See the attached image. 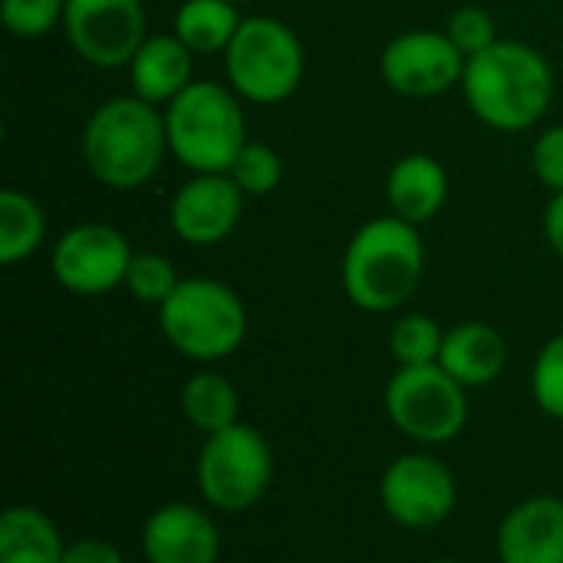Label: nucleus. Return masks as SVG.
Segmentation results:
<instances>
[{"label": "nucleus", "instance_id": "nucleus-15", "mask_svg": "<svg viewBox=\"0 0 563 563\" xmlns=\"http://www.w3.org/2000/svg\"><path fill=\"white\" fill-rule=\"evenodd\" d=\"M501 563H563V498L538 495L515 505L498 528Z\"/></svg>", "mask_w": 563, "mask_h": 563}, {"label": "nucleus", "instance_id": "nucleus-25", "mask_svg": "<svg viewBox=\"0 0 563 563\" xmlns=\"http://www.w3.org/2000/svg\"><path fill=\"white\" fill-rule=\"evenodd\" d=\"M228 175L234 178V185H238L244 195L261 198V195H271V191L280 185V178H284V162H280V155H277L271 145L247 142V145L241 148V155L234 158V165H231Z\"/></svg>", "mask_w": 563, "mask_h": 563}, {"label": "nucleus", "instance_id": "nucleus-13", "mask_svg": "<svg viewBox=\"0 0 563 563\" xmlns=\"http://www.w3.org/2000/svg\"><path fill=\"white\" fill-rule=\"evenodd\" d=\"M244 211V191L234 185L231 175L211 172L195 175L185 181L168 208V221L175 238H181L191 247H211L221 244L241 221Z\"/></svg>", "mask_w": 563, "mask_h": 563}, {"label": "nucleus", "instance_id": "nucleus-33", "mask_svg": "<svg viewBox=\"0 0 563 563\" xmlns=\"http://www.w3.org/2000/svg\"><path fill=\"white\" fill-rule=\"evenodd\" d=\"M231 3H247V0H231Z\"/></svg>", "mask_w": 563, "mask_h": 563}, {"label": "nucleus", "instance_id": "nucleus-27", "mask_svg": "<svg viewBox=\"0 0 563 563\" xmlns=\"http://www.w3.org/2000/svg\"><path fill=\"white\" fill-rule=\"evenodd\" d=\"M3 26L13 36L36 40L46 36L56 23H63L66 0H3Z\"/></svg>", "mask_w": 563, "mask_h": 563}, {"label": "nucleus", "instance_id": "nucleus-23", "mask_svg": "<svg viewBox=\"0 0 563 563\" xmlns=\"http://www.w3.org/2000/svg\"><path fill=\"white\" fill-rule=\"evenodd\" d=\"M445 330L426 317V313H409L402 317L393 333H389V353L399 366H432L442 356Z\"/></svg>", "mask_w": 563, "mask_h": 563}, {"label": "nucleus", "instance_id": "nucleus-30", "mask_svg": "<svg viewBox=\"0 0 563 563\" xmlns=\"http://www.w3.org/2000/svg\"><path fill=\"white\" fill-rule=\"evenodd\" d=\"M63 563H125L122 551L102 538H82L76 544H66Z\"/></svg>", "mask_w": 563, "mask_h": 563}, {"label": "nucleus", "instance_id": "nucleus-28", "mask_svg": "<svg viewBox=\"0 0 563 563\" xmlns=\"http://www.w3.org/2000/svg\"><path fill=\"white\" fill-rule=\"evenodd\" d=\"M449 40L459 46V53L468 59V56H478L485 53L488 46L498 43V33H495V20L482 10V7H462L452 13L449 20Z\"/></svg>", "mask_w": 563, "mask_h": 563}, {"label": "nucleus", "instance_id": "nucleus-24", "mask_svg": "<svg viewBox=\"0 0 563 563\" xmlns=\"http://www.w3.org/2000/svg\"><path fill=\"white\" fill-rule=\"evenodd\" d=\"M181 277L175 274V264L162 254H152V251H142V254H132V264L125 271V290L139 300V303H152V307H162L175 290H178Z\"/></svg>", "mask_w": 563, "mask_h": 563}, {"label": "nucleus", "instance_id": "nucleus-20", "mask_svg": "<svg viewBox=\"0 0 563 563\" xmlns=\"http://www.w3.org/2000/svg\"><path fill=\"white\" fill-rule=\"evenodd\" d=\"M241 26L231 0H185L175 13V36L198 56L224 53Z\"/></svg>", "mask_w": 563, "mask_h": 563}, {"label": "nucleus", "instance_id": "nucleus-14", "mask_svg": "<svg viewBox=\"0 0 563 563\" xmlns=\"http://www.w3.org/2000/svg\"><path fill=\"white\" fill-rule=\"evenodd\" d=\"M142 554L148 563H218V525L195 505H162L142 528Z\"/></svg>", "mask_w": 563, "mask_h": 563}, {"label": "nucleus", "instance_id": "nucleus-9", "mask_svg": "<svg viewBox=\"0 0 563 563\" xmlns=\"http://www.w3.org/2000/svg\"><path fill=\"white\" fill-rule=\"evenodd\" d=\"M383 511L409 531H432L445 525L459 501V485L449 465L432 455L412 452L396 459L379 482Z\"/></svg>", "mask_w": 563, "mask_h": 563}, {"label": "nucleus", "instance_id": "nucleus-10", "mask_svg": "<svg viewBox=\"0 0 563 563\" xmlns=\"http://www.w3.org/2000/svg\"><path fill=\"white\" fill-rule=\"evenodd\" d=\"M63 30L79 59L115 69L145 43V10L142 0H66Z\"/></svg>", "mask_w": 563, "mask_h": 563}, {"label": "nucleus", "instance_id": "nucleus-17", "mask_svg": "<svg viewBox=\"0 0 563 563\" xmlns=\"http://www.w3.org/2000/svg\"><path fill=\"white\" fill-rule=\"evenodd\" d=\"M191 56L195 53L175 33L145 36V43L139 46V53L129 63L132 96H139L152 106H168L195 82Z\"/></svg>", "mask_w": 563, "mask_h": 563}, {"label": "nucleus", "instance_id": "nucleus-3", "mask_svg": "<svg viewBox=\"0 0 563 563\" xmlns=\"http://www.w3.org/2000/svg\"><path fill=\"white\" fill-rule=\"evenodd\" d=\"M168 152L165 115L139 96L102 102L82 132V158L96 181L115 191L142 188Z\"/></svg>", "mask_w": 563, "mask_h": 563}, {"label": "nucleus", "instance_id": "nucleus-18", "mask_svg": "<svg viewBox=\"0 0 563 563\" xmlns=\"http://www.w3.org/2000/svg\"><path fill=\"white\" fill-rule=\"evenodd\" d=\"M386 198L396 218L409 224H426L442 211L449 198V175L442 162L432 155H422V152L406 155L389 172Z\"/></svg>", "mask_w": 563, "mask_h": 563}, {"label": "nucleus", "instance_id": "nucleus-32", "mask_svg": "<svg viewBox=\"0 0 563 563\" xmlns=\"http://www.w3.org/2000/svg\"><path fill=\"white\" fill-rule=\"evenodd\" d=\"M429 563H462V561H452V558H442V561H429Z\"/></svg>", "mask_w": 563, "mask_h": 563}, {"label": "nucleus", "instance_id": "nucleus-31", "mask_svg": "<svg viewBox=\"0 0 563 563\" xmlns=\"http://www.w3.org/2000/svg\"><path fill=\"white\" fill-rule=\"evenodd\" d=\"M544 238L551 244V251L563 257V191H558L544 211Z\"/></svg>", "mask_w": 563, "mask_h": 563}, {"label": "nucleus", "instance_id": "nucleus-4", "mask_svg": "<svg viewBox=\"0 0 563 563\" xmlns=\"http://www.w3.org/2000/svg\"><path fill=\"white\" fill-rule=\"evenodd\" d=\"M238 92L221 82L195 79L178 99L165 106L168 152L195 175L231 172L234 158L247 145L244 112Z\"/></svg>", "mask_w": 563, "mask_h": 563}, {"label": "nucleus", "instance_id": "nucleus-26", "mask_svg": "<svg viewBox=\"0 0 563 563\" xmlns=\"http://www.w3.org/2000/svg\"><path fill=\"white\" fill-rule=\"evenodd\" d=\"M531 393L544 416L563 422V333L544 343V350L534 360L531 373Z\"/></svg>", "mask_w": 563, "mask_h": 563}, {"label": "nucleus", "instance_id": "nucleus-1", "mask_svg": "<svg viewBox=\"0 0 563 563\" xmlns=\"http://www.w3.org/2000/svg\"><path fill=\"white\" fill-rule=\"evenodd\" d=\"M468 109L498 132L531 129L551 106V63L528 43L498 40L478 56L465 59L462 76Z\"/></svg>", "mask_w": 563, "mask_h": 563}, {"label": "nucleus", "instance_id": "nucleus-7", "mask_svg": "<svg viewBox=\"0 0 563 563\" xmlns=\"http://www.w3.org/2000/svg\"><path fill=\"white\" fill-rule=\"evenodd\" d=\"M274 452L267 439L247 426L234 422L205 439L195 465L201 498L224 515H241L254 508L271 488Z\"/></svg>", "mask_w": 563, "mask_h": 563}, {"label": "nucleus", "instance_id": "nucleus-22", "mask_svg": "<svg viewBox=\"0 0 563 563\" xmlns=\"http://www.w3.org/2000/svg\"><path fill=\"white\" fill-rule=\"evenodd\" d=\"M43 211L40 205L16 191V188H3L0 191V264L13 267L23 257H30L40 244H43Z\"/></svg>", "mask_w": 563, "mask_h": 563}, {"label": "nucleus", "instance_id": "nucleus-29", "mask_svg": "<svg viewBox=\"0 0 563 563\" xmlns=\"http://www.w3.org/2000/svg\"><path fill=\"white\" fill-rule=\"evenodd\" d=\"M531 165H534V175L541 178V185H548L554 195L563 191V125L541 132V139L534 142V152H531Z\"/></svg>", "mask_w": 563, "mask_h": 563}, {"label": "nucleus", "instance_id": "nucleus-21", "mask_svg": "<svg viewBox=\"0 0 563 563\" xmlns=\"http://www.w3.org/2000/svg\"><path fill=\"white\" fill-rule=\"evenodd\" d=\"M181 412L198 432L214 435V432L241 422V396L228 376H221L214 369H201L181 389Z\"/></svg>", "mask_w": 563, "mask_h": 563}, {"label": "nucleus", "instance_id": "nucleus-12", "mask_svg": "<svg viewBox=\"0 0 563 563\" xmlns=\"http://www.w3.org/2000/svg\"><path fill=\"white\" fill-rule=\"evenodd\" d=\"M379 69L389 89L412 96V99H426L462 82L465 56L449 40V33L412 30L386 43Z\"/></svg>", "mask_w": 563, "mask_h": 563}, {"label": "nucleus", "instance_id": "nucleus-6", "mask_svg": "<svg viewBox=\"0 0 563 563\" xmlns=\"http://www.w3.org/2000/svg\"><path fill=\"white\" fill-rule=\"evenodd\" d=\"M224 73L241 99L277 106L290 99L303 79V46L284 20L247 16L224 49Z\"/></svg>", "mask_w": 563, "mask_h": 563}, {"label": "nucleus", "instance_id": "nucleus-8", "mask_svg": "<svg viewBox=\"0 0 563 563\" xmlns=\"http://www.w3.org/2000/svg\"><path fill=\"white\" fill-rule=\"evenodd\" d=\"M389 422L419 445H445L468 422V396L439 363L399 366L383 396Z\"/></svg>", "mask_w": 563, "mask_h": 563}, {"label": "nucleus", "instance_id": "nucleus-19", "mask_svg": "<svg viewBox=\"0 0 563 563\" xmlns=\"http://www.w3.org/2000/svg\"><path fill=\"white\" fill-rule=\"evenodd\" d=\"M66 544L59 528L30 505H13L0 515V563H63Z\"/></svg>", "mask_w": 563, "mask_h": 563}, {"label": "nucleus", "instance_id": "nucleus-11", "mask_svg": "<svg viewBox=\"0 0 563 563\" xmlns=\"http://www.w3.org/2000/svg\"><path fill=\"white\" fill-rule=\"evenodd\" d=\"M129 241L109 224H76L53 247V277L79 297H99L125 284Z\"/></svg>", "mask_w": 563, "mask_h": 563}, {"label": "nucleus", "instance_id": "nucleus-2", "mask_svg": "<svg viewBox=\"0 0 563 563\" xmlns=\"http://www.w3.org/2000/svg\"><path fill=\"white\" fill-rule=\"evenodd\" d=\"M426 274L416 224L389 214L363 224L343 254V290L366 313H389L412 300Z\"/></svg>", "mask_w": 563, "mask_h": 563}, {"label": "nucleus", "instance_id": "nucleus-5", "mask_svg": "<svg viewBox=\"0 0 563 563\" xmlns=\"http://www.w3.org/2000/svg\"><path fill=\"white\" fill-rule=\"evenodd\" d=\"M165 340L195 363H214L241 350L247 336V310L241 297L211 277H188L158 307Z\"/></svg>", "mask_w": 563, "mask_h": 563}, {"label": "nucleus", "instance_id": "nucleus-16", "mask_svg": "<svg viewBox=\"0 0 563 563\" xmlns=\"http://www.w3.org/2000/svg\"><path fill=\"white\" fill-rule=\"evenodd\" d=\"M439 366L465 389L492 386L508 366V343L492 323H459L445 330Z\"/></svg>", "mask_w": 563, "mask_h": 563}]
</instances>
